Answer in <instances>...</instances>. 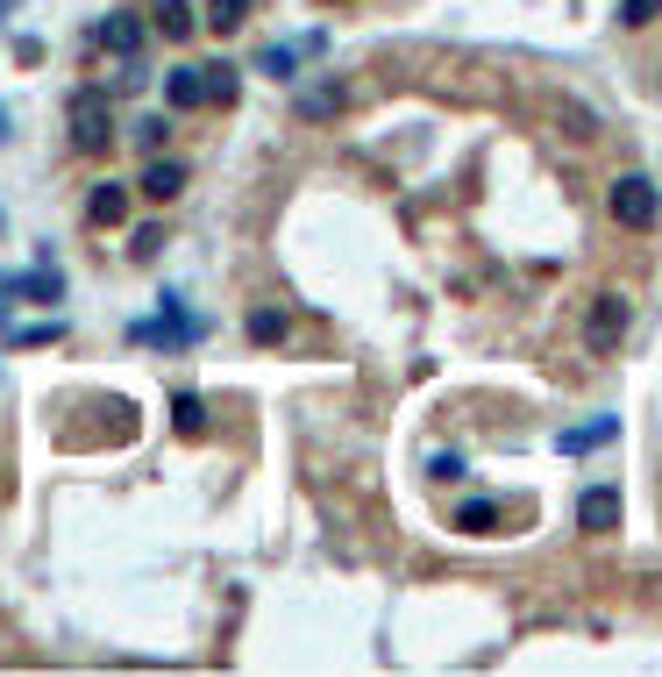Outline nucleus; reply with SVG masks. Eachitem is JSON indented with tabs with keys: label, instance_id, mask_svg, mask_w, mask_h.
Masks as SVG:
<instances>
[{
	"label": "nucleus",
	"instance_id": "nucleus-27",
	"mask_svg": "<svg viewBox=\"0 0 662 677\" xmlns=\"http://www.w3.org/2000/svg\"><path fill=\"white\" fill-rule=\"evenodd\" d=\"M0 8H8V0H0Z\"/></svg>",
	"mask_w": 662,
	"mask_h": 677
},
{
	"label": "nucleus",
	"instance_id": "nucleus-20",
	"mask_svg": "<svg viewBox=\"0 0 662 677\" xmlns=\"http://www.w3.org/2000/svg\"><path fill=\"white\" fill-rule=\"evenodd\" d=\"M250 342H264V350H271V342H285V314L278 307H257V314H250Z\"/></svg>",
	"mask_w": 662,
	"mask_h": 677
},
{
	"label": "nucleus",
	"instance_id": "nucleus-23",
	"mask_svg": "<svg viewBox=\"0 0 662 677\" xmlns=\"http://www.w3.org/2000/svg\"><path fill=\"white\" fill-rule=\"evenodd\" d=\"M293 43H278V51H264V72H271V79H293Z\"/></svg>",
	"mask_w": 662,
	"mask_h": 677
},
{
	"label": "nucleus",
	"instance_id": "nucleus-8",
	"mask_svg": "<svg viewBox=\"0 0 662 677\" xmlns=\"http://www.w3.org/2000/svg\"><path fill=\"white\" fill-rule=\"evenodd\" d=\"M186 164L178 157H164V150H150V164L143 172H135V193H150V200H178V193H186Z\"/></svg>",
	"mask_w": 662,
	"mask_h": 677
},
{
	"label": "nucleus",
	"instance_id": "nucleus-21",
	"mask_svg": "<svg viewBox=\"0 0 662 677\" xmlns=\"http://www.w3.org/2000/svg\"><path fill=\"white\" fill-rule=\"evenodd\" d=\"M8 342H22V350H43V342H65V328L43 321V328H8Z\"/></svg>",
	"mask_w": 662,
	"mask_h": 677
},
{
	"label": "nucleus",
	"instance_id": "nucleus-5",
	"mask_svg": "<svg viewBox=\"0 0 662 677\" xmlns=\"http://www.w3.org/2000/svg\"><path fill=\"white\" fill-rule=\"evenodd\" d=\"M143 36H150V22L135 8H114V14H100L93 29H86V51H114V57H129V51H143Z\"/></svg>",
	"mask_w": 662,
	"mask_h": 677
},
{
	"label": "nucleus",
	"instance_id": "nucleus-4",
	"mask_svg": "<svg viewBox=\"0 0 662 677\" xmlns=\"http://www.w3.org/2000/svg\"><path fill=\"white\" fill-rule=\"evenodd\" d=\"M108 86H79V94H71V150H79V157H100V150L114 143V114H108Z\"/></svg>",
	"mask_w": 662,
	"mask_h": 677
},
{
	"label": "nucleus",
	"instance_id": "nucleus-14",
	"mask_svg": "<svg viewBox=\"0 0 662 677\" xmlns=\"http://www.w3.org/2000/svg\"><path fill=\"white\" fill-rule=\"evenodd\" d=\"M172 428L186 435V443H200V435L214 428V421H207V400H200V393H178V400H172Z\"/></svg>",
	"mask_w": 662,
	"mask_h": 677
},
{
	"label": "nucleus",
	"instance_id": "nucleus-18",
	"mask_svg": "<svg viewBox=\"0 0 662 677\" xmlns=\"http://www.w3.org/2000/svg\"><path fill=\"white\" fill-rule=\"evenodd\" d=\"M129 143H135V150H143V157H150V150H164V143H172V122H164V114H135Z\"/></svg>",
	"mask_w": 662,
	"mask_h": 677
},
{
	"label": "nucleus",
	"instance_id": "nucleus-22",
	"mask_svg": "<svg viewBox=\"0 0 662 677\" xmlns=\"http://www.w3.org/2000/svg\"><path fill=\"white\" fill-rule=\"evenodd\" d=\"M655 14H662V0H620V22L627 29H649Z\"/></svg>",
	"mask_w": 662,
	"mask_h": 677
},
{
	"label": "nucleus",
	"instance_id": "nucleus-9",
	"mask_svg": "<svg viewBox=\"0 0 662 677\" xmlns=\"http://www.w3.org/2000/svg\"><path fill=\"white\" fill-rule=\"evenodd\" d=\"M342 108H350V86H342V79H313V86H299V114H307V122H335Z\"/></svg>",
	"mask_w": 662,
	"mask_h": 677
},
{
	"label": "nucleus",
	"instance_id": "nucleus-13",
	"mask_svg": "<svg viewBox=\"0 0 662 677\" xmlns=\"http://www.w3.org/2000/svg\"><path fill=\"white\" fill-rule=\"evenodd\" d=\"M150 14H157L150 29H157V36H172V43H186V36H192V22H200V14H192V0H157Z\"/></svg>",
	"mask_w": 662,
	"mask_h": 677
},
{
	"label": "nucleus",
	"instance_id": "nucleus-15",
	"mask_svg": "<svg viewBox=\"0 0 662 677\" xmlns=\"http://www.w3.org/2000/svg\"><path fill=\"white\" fill-rule=\"evenodd\" d=\"M606 435H620V421H584V428H563L555 435V449H563V457H577V449H592V443H606Z\"/></svg>",
	"mask_w": 662,
	"mask_h": 677
},
{
	"label": "nucleus",
	"instance_id": "nucleus-2",
	"mask_svg": "<svg viewBox=\"0 0 662 677\" xmlns=\"http://www.w3.org/2000/svg\"><path fill=\"white\" fill-rule=\"evenodd\" d=\"M606 207H613V221H620V229H635V236H649L655 221H662V193H655L649 172H620V178L606 186Z\"/></svg>",
	"mask_w": 662,
	"mask_h": 677
},
{
	"label": "nucleus",
	"instance_id": "nucleus-12",
	"mask_svg": "<svg viewBox=\"0 0 662 677\" xmlns=\"http://www.w3.org/2000/svg\"><path fill=\"white\" fill-rule=\"evenodd\" d=\"M14 293H22V299H43V307H57V299H65V279H57L51 264H36V271H14Z\"/></svg>",
	"mask_w": 662,
	"mask_h": 677
},
{
	"label": "nucleus",
	"instance_id": "nucleus-11",
	"mask_svg": "<svg viewBox=\"0 0 662 677\" xmlns=\"http://www.w3.org/2000/svg\"><path fill=\"white\" fill-rule=\"evenodd\" d=\"M200 79H207V108H235V94H243V72H235L229 57H207Z\"/></svg>",
	"mask_w": 662,
	"mask_h": 677
},
{
	"label": "nucleus",
	"instance_id": "nucleus-24",
	"mask_svg": "<svg viewBox=\"0 0 662 677\" xmlns=\"http://www.w3.org/2000/svg\"><path fill=\"white\" fill-rule=\"evenodd\" d=\"M428 478H442V485H456V478H463V457H449V449H442V457L428 463Z\"/></svg>",
	"mask_w": 662,
	"mask_h": 677
},
{
	"label": "nucleus",
	"instance_id": "nucleus-6",
	"mask_svg": "<svg viewBox=\"0 0 662 677\" xmlns=\"http://www.w3.org/2000/svg\"><path fill=\"white\" fill-rule=\"evenodd\" d=\"M620 514H627L620 485H584V500H577V528L584 535H613V528H620Z\"/></svg>",
	"mask_w": 662,
	"mask_h": 677
},
{
	"label": "nucleus",
	"instance_id": "nucleus-17",
	"mask_svg": "<svg viewBox=\"0 0 662 677\" xmlns=\"http://www.w3.org/2000/svg\"><path fill=\"white\" fill-rule=\"evenodd\" d=\"M243 22H250V0H207V29L214 36H235Z\"/></svg>",
	"mask_w": 662,
	"mask_h": 677
},
{
	"label": "nucleus",
	"instance_id": "nucleus-7",
	"mask_svg": "<svg viewBox=\"0 0 662 677\" xmlns=\"http://www.w3.org/2000/svg\"><path fill=\"white\" fill-rule=\"evenodd\" d=\"M129 207H135V186H122V178H100V186L86 193V221H93V229H122Z\"/></svg>",
	"mask_w": 662,
	"mask_h": 677
},
{
	"label": "nucleus",
	"instance_id": "nucleus-16",
	"mask_svg": "<svg viewBox=\"0 0 662 677\" xmlns=\"http://www.w3.org/2000/svg\"><path fill=\"white\" fill-rule=\"evenodd\" d=\"M456 528L463 535H499V500H463L456 506Z\"/></svg>",
	"mask_w": 662,
	"mask_h": 677
},
{
	"label": "nucleus",
	"instance_id": "nucleus-3",
	"mask_svg": "<svg viewBox=\"0 0 662 677\" xmlns=\"http://www.w3.org/2000/svg\"><path fill=\"white\" fill-rule=\"evenodd\" d=\"M627 336H635V299H627V293H592V314H584V350H592V357H620Z\"/></svg>",
	"mask_w": 662,
	"mask_h": 677
},
{
	"label": "nucleus",
	"instance_id": "nucleus-1",
	"mask_svg": "<svg viewBox=\"0 0 662 677\" xmlns=\"http://www.w3.org/2000/svg\"><path fill=\"white\" fill-rule=\"evenodd\" d=\"M207 336L200 314H186V299L164 293L157 299V321H129V342H143V350H192V342Z\"/></svg>",
	"mask_w": 662,
	"mask_h": 677
},
{
	"label": "nucleus",
	"instance_id": "nucleus-26",
	"mask_svg": "<svg viewBox=\"0 0 662 677\" xmlns=\"http://www.w3.org/2000/svg\"><path fill=\"white\" fill-rule=\"evenodd\" d=\"M0 143H8V108H0Z\"/></svg>",
	"mask_w": 662,
	"mask_h": 677
},
{
	"label": "nucleus",
	"instance_id": "nucleus-19",
	"mask_svg": "<svg viewBox=\"0 0 662 677\" xmlns=\"http://www.w3.org/2000/svg\"><path fill=\"white\" fill-rule=\"evenodd\" d=\"M129 258H135V264H157V258H164V229H157V221H143V229L129 236Z\"/></svg>",
	"mask_w": 662,
	"mask_h": 677
},
{
	"label": "nucleus",
	"instance_id": "nucleus-10",
	"mask_svg": "<svg viewBox=\"0 0 662 677\" xmlns=\"http://www.w3.org/2000/svg\"><path fill=\"white\" fill-rule=\"evenodd\" d=\"M164 100H172L178 114L207 108V79H200V65H178V72H164Z\"/></svg>",
	"mask_w": 662,
	"mask_h": 677
},
{
	"label": "nucleus",
	"instance_id": "nucleus-25",
	"mask_svg": "<svg viewBox=\"0 0 662 677\" xmlns=\"http://www.w3.org/2000/svg\"><path fill=\"white\" fill-rule=\"evenodd\" d=\"M8 293H14V271H0V328H8Z\"/></svg>",
	"mask_w": 662,
	"mask_h": 677
}]
</instances>
